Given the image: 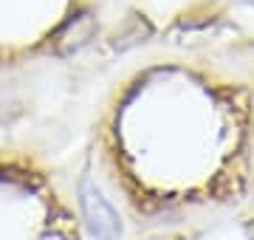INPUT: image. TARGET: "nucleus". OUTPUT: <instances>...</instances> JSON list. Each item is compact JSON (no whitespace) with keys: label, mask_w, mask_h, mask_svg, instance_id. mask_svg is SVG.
Instances as JSON below:
<instances>
[{"label":"nucleus","mask_w":254,"mask_h":240,"mask_svg":"<svg viewBox=\"0 0 254 240\" xmlns=\"http://www.w3.org/2000/svg\"><path fill=\"white\" fill-rule=\"evenodd\" d=\"M79 198H82V212H85V221H88V229H91L93 238L119 240V235H122V221L113 212V206L105 201V195L88 178L79 184Z\"/></svg>","instance_id":"obj_1"}]
</instances>
